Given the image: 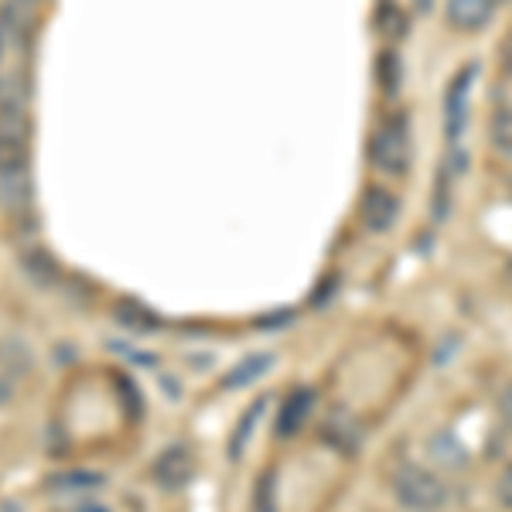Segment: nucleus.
Listing matches in <instances>:
<instances>
[{
	"instance_id": "nucleus-5",
	"label": "nucleus",
	"mask_w": 512,
	"mask_h": 512,
	"mask_svg": "<svg viewBox=\"0 0 512 512\" xmlns=\"http://www.w3.org/2000/svg\"><path fill=\"white\" fill-rule=\"evenodd\" d=\"M311 407H315V393H311V390H291V393H287V400L280 403V410H277L274 431L280 437L297 434L304 427V420L311 417Z\"/></svg>"
},
{
	"instance_id": "nucleus-24",
	"label": "nucleus",
	"mask_w": 512,
	"mask_h": 512,
	"mask_svg": "<svg viewBox=\"0 0 512 512\" xmlns=\"http://www.w3.org/2000/svg\"><path fill=\"white\" fill-rule=\"evenodd\" d=\"M509 192H512V175H509Z\"/></svg>"
},
{
	"instance_id": "nucleus-4",
	"label": "nucleus",
	"mask_w": 512,
	"mask_h": 512,
	"mask_svg": "<svg viewBox=\"0 0 512 512\" xmlns=\"http://www.w3.org/2000/svg\"><path fill=\"white\" fill-rule=\"evenodd\" d=\"M359 219L362 226L369 229V233H390L396 226V219H400V202H396L393 192H386V188H366L362 192V205H359Z\"/></svg>"
},
{
	"instance_id": "nucleus-10",
	"label": "nucleus",
	"mask_w": 512,
	"mask_h": 512,
	"mask_svg": "<svg viewBox=\"0 0 512 512\" xmlns=\"http://www.w3.org/2000/svg\"><path fill=\"white\" fill-rule=\"evenodd\" d=\"M274 366V355L270 352H256L250 359H243L239 366H233V373L222 376V390H239V386H250L256 383L267 369Z\"/></svg>"
},
{
	"instance_id": "nucleus-1",
	"label": "nucleus",
	"mask_w": 512,
	"mask_h": 512,
	"mask_svg": "<svg viewBox=\"0 0 512 512\" xmlns=\"http://www.w3.org/2000/svg\"><path fill=\"white\" fill-rule=\"evenodd\" d=\"M369 161H373L376 171L390 178H400L410 164V127L407 117H390L376 127L373 140H369Z\"/></svg>"
},
{
	"instance_id": "nucleus-9",
	"label": "nucleus",
	"mask_w": 512,
	"mask_h": 512,
	"mask_svg": "<svg viewBox=\"0 0 512 512\" xmlns=\"http://www.w3.org/2000/svg\"><path fill=\"white\" fill-rule=\"evenodd\" d=\"M28 178V137H0V181Z\"/></svg>"
},
{
	"instance_id": "nucleus-16",
	"label": "nucleus",
	"mask_w": 512,
	"mask_h": 512,
	"mask_svg": "<svg viewBox=\"0 0 512 512\" xmlns=\"http://www.w3.org/2000/svg\"><path fill=\"white\" fill-rule=\"evenodd\" d=\"M431 212H434L437 222H444L451 212V171L448 168H444L434 181V209Z\"/></svg>"
},
{
	"instance_id": "nucleus-7",
	"label": "nucleus",
	"mask_w": 512,
	"mask_h": 512,
	"mask_svg": "<svg viewBox=\"0 0 512 512\" xmlns=\"http://www.w3.org/2000/svg\"><path fill=\"white\" fill-rule=\"evenodd\" d=\"M321 434H325V441L342 454H359V444H362L359 424H355L352 414H345V410H332Z\"/></svg>"
},
{
	"instance_id": "nucleus-19",
	"label": "nucleus",
	"mask_w": 512,
	"mask_h": 512,
	"mask_svg": "<svg viewBox=\"0 0 512 512\" xmlns=\"http://www.w3.org/2000/svg\"><path fill=\"white\" fill-rule=\"evenodd\" d=\"M499 414H502V420H506V427L512 431V383L502 390V396H499Z\"/></svg>"
},
{
	"instance_id": "nucleus-6",
	"label": "nucleus",
	"mask_w": 512,
	"mask_h": 512,
	"mask_svg": "<svg viewBox=\"0 0 512 512\" xmlns=\"http://www.w3.org/2000/svg\"><path fill=\"white\" fill-rule=\"evenodd\" d=\"M444 14H448L451 28L478 31L492 18V0H448V4H444Z\"/></svg>"
},
{
	"instance_id": "nucleus-13",
	"label": "nucleus",
	"mask_w": 512,
	"mask_h": 512,
	"mask_svg": "<svg viewBox=\"0 0 512 512\" xmlns=\"http://www.w3.org/2000/svg\"><path fill=\"white\" fill-rule=\"evenodd\" d=\"M407 14L400 11V7H393L390 0L386 4H379V11H376V28H379V35L383 38H390V41H400L403 35H407Z\"/></svg>"
},
{
	"instance_id": "nucleus-3",
	"label": "nucleus",
	"mask_w": 512,
	"mask_h": 512,
	"mask_svg": "<svg viewBox=\"0 0 512 512\" xmlns=\"http://www.w3.org/2000/svg\"><path fill=\"white\" fill-rule=\"evenodd\" d=\"M478 76V65L468 62L461 72H454L448 82V93H444V134L451 144H458V137L468 127V93H472V82Z\"/></svg>"
},
{
	"instance_id": "nucleus-23",
	"label": "nucleus",
	"mask_w": 512,
	"mask_h": 512,
	"mask_svg": "<svg viewBox=\"0 0 512 512\" xmlns=\"http://www.w3.org/2000/svg\"><path fill=\"white\" fill-rule=\"evenodd\" d=\"M0 55H4V31H0Z\"/></svg>"
},
{
	"instance_id": "nucleus-11",
	"label": "nucleus",
	"mask_w": 512,
	"mask_h": 512,
	"mask_svg": "<svg viewBox=\"0 0 512 512\" xmlns=\"http://www.w3.org/2000/svg\"><path fill=\"white\" fill-rule=\"evenodd\" d=\"M188 472H192V461H188L185 448L164 451L161 458H158V465H154V475H158V482L168 485V489H175V485L185 482Z\"/></svg>"
},
{
	"instance_id": "nucleus-22",
	"label": "nucleus",
	"mask_w": 512,
	"mask_h": 512,
	"mask_svg": "<svg viewBox=\"0 0 512 512\" xmlns=\"http://www.w3.org/2000/svg\"><path fill=\"white\" fill-rule=\"evenodd\" d=\"M431 7H434V0H417V11L420 14H431Z\"/></svg>"
},
{
	"instance_id": "nucleus-12",
	"label": "nucleus",
	"mask_w": 512,
	"mask_h": 512,
	"mask_svg": "<svg viewBox=\"0 0 512 512\" xmlns=\"http://www.w3.org/2000/svg\"><path fill=\"white\" fill-rule=\"evenodd\" d=\"M0 110H28V82L21 72L0 76Z\"/></svg>"
},
{
	"instance_id": "nucleus-8",
	"label": "nucleus",
	"mask_w": 512,
	"mask_h": 512,
	"mask_svg": "<svg viewBox=\"0 0 512 512\" xmlns=\"http://www.w3.org/2000/svg\"><path fill=\"white\" fill-rule=\"evenodd\" d=\"M427 458L434 461L437 468H461L468 461V448L461 444V437L454 431H437L427 441Z\"/></svg>"
},
{
	"instance_id": "nucleus-21",
	"label": "nucleus",
	"mask_w": 512,
	"mask_h": 512,
	"mask_svg": "<svg viewBox=\"0 0 512 512\" xmlns=\"http://www.w3.org/2000/svg\"><path fill=\"white\" fill-rule=\"evenodd\" d=\"M7 4H14V7H24V11H31V7H35L38 0H7Z\"/></svg>"
},
{
	"instance_id": "nucleus-14",
	"label": "nucleus",
	"mask_w": 512,
	"mask_h": 512,
	"mask_svg": "<svg viewBox=\"0 0 512 512\" xmlns=\"http://www.w3.org/2000/svg\"><path fill=\"white\" fill-rule=\"evenodd\" d=\"M376 76H379V86H383L386 96L400 93V82H403V62H400V55H396V52H383V55H379Z\"/></svg>"
},
{
	"instance_id": "nucleus-17",
	"label": "nucleus",
	"mask_w": 512,
	"mask_h": 512,
	"mask_svg": "<svg viewBox=\"0 0 512 512\" xmlns=\"http://www.w3.org/2000/svg\"><path fill=\"white\" fill-rule=\"evenodd\" d=\"M277 478L274 472H263V478L256 482V506L253 512H277Z\"/></svg>"
},
{
	"instance_id": "nucleus-2",
	"label": "nucleus",
	"mask_w": 512,
	"mask_h": 512,
	"mask_svg": "<svg viewBox=\"0 0 512 512\" xmlns=\"http://www.w3.org/2000/svg\"><path fill=\"white\" fill-rule=\"evenodd\" d=\"M393 489H396L400 506L410 512H437V509H444V502H448V485H444L434 472L417 468V465L400 468L393 478Z\"/></svg>"
},
{
	"instance_id": "nucleus-15",
	"label": "nucleus",
	"mask_w": 512,
	"mask_h": 512,
	"mask_svg": "<svg viewBox=\"0 0 512 512\" xmlns=\"http://www.w3.org/2000/svg\"><path fill=\"white\" fill-rule=\"evenodd\" d=\"M492 144L499 147L502 154H512V110H499L492 117Z\"/></svg>"
},
{
	"instance_id": "nucleus-20",
	"label": "nucleus",
	"mask_w": 512,
	"mask_h": 512,
	"mask_svg": "<svg viewBox=\"0 0 512 512\" xmlns=\"http://www.w3.org/2000/svg\"><path fill=\"white\" fill-rule=\"evenodd\" d=\"M502 65H506V72L512 76V35L502 41Z\"/></svg>"
},
{
	"instance_id": "nucleus-18",
	"label": "nucleus",
	"mask_w": 512,
	"mask_h": 512,
	"mask_svg": "<svg viewBox=\"0 0 512 512\" xmlns=\"http://www.w3.org/2000/svg\"><path fill=\"white\" fill-rule=\"evenodd\" d=\"M499 502L506 509H512V465L502 472V478H499Z\"/></svg>"
}]
</instances>
